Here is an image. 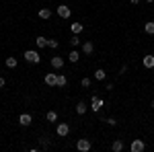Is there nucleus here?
Wrapping results in <instances>:
<instances>
[{
	"label": "nucleus",
	"mask_w": 154,
	"mask_h": 152,
	"mask_svg": "<svg viewBox=\"0 0 154 152\" xmlns=\"http://www.w3.org/2000/svg\"><path fill=\"white\" fill-rule=\"evenodd\" d=\"M17 64H19V62H17V58H14V56H8V58H6V68H17Z\"/></svg>",
	"instance_id": "nucleus-19"
},
{
	"label": "nucleus",
	"mask_w": 154,
	"mask_h": 152,
	"mask_svg": "<svg viewBox=\"0 0 154 152\" xmlns=\"http://www.w3.org/2000/svg\"><path fill=\"white\" fill-rule=\"evenodd\" d=\"M152 107H154V99H152Z\"/></svg>",
	"instance_id": "nucleus-31"
},
{
	"label": "nucleus",
	"mask_w": 154,
	"mask_h": 152,
	"mask_svg": "<svg viewBox=\"0 0 154 152\" xmlns=\"http://www.w3.org/2000/svg\"><path fill=\"white\" fill-rule=\"evenodd\" d=\"M23 58L27 62H31V64H39L41 62V56H39V51H35V49H27L23 54Z\"/></svg>",
	"instance_id": "nucleus-1"
},
{
	"label": "nucleus",
	"mask_w": 154,
	"mask_h": 152,
	"mask_svg": "<svg viewBox=\"0 0 154 152\" xmlns=\"http://www.w3.org/2000/svg\"><path fill=\"white\" fill-rule=\"evenodd\" d=\"M144 31H146L148 35H154V21H148V23L144 25Z\"/></svg>",
	"instance_id": "nucleus-22"
},
{
	"label": "nucleus",
	"mask_w": 154,
	"mask_h": 152,
	"mask_svg": "<svg viewBox=\"0 0 154 152\" xmlns=\"http://www.w3.org/2000/svg\"><path fill=\"white\" fill-rule=\"evenodd\" d=\"M125 72H128V64H123V66H121V70H119V74H125Z\"/></svg>",
	"instance_id": "nucleus-27"
},
{
	"label": "nucleus",
	"mask_w": 154,
	"mask_h": 152,
	"mask_svg": "<svg viewBox=\"0 0 154 152\" xmlns=\"http://www.w3.org/2000/svg\"><path fill=\"white\" fill-rule=\"evenodd\" d=\"M19 123H21L23 128H29V126L33 123V117L29 115V113H21V117H19Z\"/></svg>",
	"instance_id": "nucleus-8"
},
{
	"label": "nucleus",
	"mask_w": 154,
	"mask_h": 152,
	"mask_svg": "<svg viewBox=\"0 0 154 152\" xmlns=\"http://www.w3.org/2000/svg\"><path fill=\"white\" fill-rule=\"evenodd\" d=\"M35 45L39 47V49H41V47H48V39H45V37H41V35H39V37L35 39Z\"/></svg>",
	"instance_id": "nucleus-20"
},
{
	"label": "nucleus",
	"mask_w": 154,
	"mask_h": 152,
	"mask_svg": "<svg viewBox=\"0 0 154 152\" xmlns=\"http://www.w3.org/2000/svg\"><path fill=\"white\" fill-rule=\"evenodd\" d=\"M103 107H107V103L103 101V99H101V97H97V95H93V97H91V109H93V111L97 113V111H101Z\"/></svg>",
	"instance_id": "nucleus-2"
},
{
	"label": "nucleus",
	"mask_w": 154,
	"mask_h": 152,
	"mask_svg": "<svg viewBox=\"0 0 154 152\" xmlns=\"http://www.w3.org/2000/svg\"><path fill=\"white\" fill-rule=\"evenodd\" d=\"M56 12H58L60 19H70V14H72L70 6H66V4H60L58 8H56Z\"/></svg>",
	"instance_id": "nucleus-4"
},
{
	"label": "nucleus",
	"mask_w": 154,
	"mask_h": 152,
	"mask_svg": "<svg viewBox=\"0 0 154 152\" xmlns=\"http://www.w3.org/2000/svg\"><path fill=\"white\" fill-rule=\"evenodd\" d=\"M86 109H88V105H86L84 101L76 103V113H78V115H84V113H86Z\"/></svg>",
	"instance_id": "nucleus-15"
},
{
	"label": "nucleus",
	"mask_w": 154,
	"mask_h": 152,
	"mask_svg": "<svg viewBox=\"0 0 154 152\" xmlns=\"http://www.w3.org/2000/svg\"><path fill=\"white\" fill-rule=\"evenodd\" d=\"M142 64H144V68H148V70H152V68H154V54H148V56H144Z\"/></svg>",
	"instance_id": "nucleus-9"
},
{
	"label": "nucleus",
	"mask_w": 154,
	"mask_h": 152,
	"mask_svg": "<svg viewBox=\"0 0 154 152\" xmlns=\"http://www.w3.org/2000/svg\"><path fill=\"white\" fill-rule=\"evenodd\" d=\"M80 84H82L84 88H91V84H93V80H91V78H82V80H80Z\"/></svg>",
	"instance_id": "nucleus-25"
},
{
	"label": "nucleus",
	"mask_w": 154,
	"mask_h": 152,
	"mask_svg": "<svg viewBox=\"0 0 154 152\" xmlns=\"http://www.w3.org/2000/svg\"><path fill=\"white\" fill-rule=\"evenodd\" d=\"M70 29H72V33H74V35H80V33H82V29H84V25L82 23H72Z\"/></svg>",
	"instance_id": "nucleus-14"
},
{
	"label": "nucleus",
	"mask_w": 154,
	"mask_h": 152,
	"mask_svg": "<svg viewBox=\"0 0 154 152\" xmlns=\"http://www.w3.org/2000/svg\"><path fill=\"white\" fill-rule=\"evenodd\" d=\"M111 150H113V152H121V150H123V140H113Z\"/></svg>",
	"instance_id": "nucleus-17"
},
{
	"label": "nucleus",
	"mask_w": 154,
	"mask_h": 152,
	"mask_svg": "<svg viewBox=\"0 0 154 152\" xmlns=\"http://www.w3.org/2000/svg\"><path fill=\"white\" fill-rule=\"evenodd\" d=\"M45 119L51 121V123H56V121H58V113H56V111H48V113H45Z\"/></svg>",
	"instance_id": "nucleus-21"
},
{
	"label": "nucleus",
	"mask_w": 154,
	"mask_h": 152,
	"mask_svg": "<svg viewBox=\"0 0 154 152\" xmlns=\"http://www.w3.org/2000/svg\"><path fill=\"white\" fill-rule=\"evenodd\" d=\"M49 64H51L54 70H62V68H64V58H62V56H51Z\"/></svg>",
	"instance_id": "nucleus-5"
},
{
	"label": "nucleus",
	"mask_w": 154,
	"mask_h": 152,
	"mask_svg": "<svg viewBox=\"0 0 154 152\" xmlns=\"http://www.w3.org/2000/svg\"><path fill=\"white\" fill-rule=\"evenodd\" d=\"M146 2H154V0H146Z\"/></svg>",
	"instance_id": "nucleus-30"
},
{
	"label": "nucleus",
	"mask_w": 154,
	"mask_h": 152,
	"mask_svg": "<svg viewBox=\"0 0 154 152\" xmlns=\"http://www.w3.org/2000/svg\"><path fill=\"white\" fill-rule=\"evenodd\" d=\"M131 4H140V0H131Z\"/></svg>",
	"instance_id": "nucleus-29"
},
{
	"label": "nucleus",
	"mask_w": 154,
	"mask_h": 152,
	"mask_svg": "<svg viewBox=\"0 0 154 152\" xmlns=\"http://www.w3.org/2000/svg\"><path fill=\"white\" fill-rule=\"evenodd\" d=\"M39 19H43V21H48V19H51V8H48V6L39 8Z\"/></svg>",
	"instance_id": "nucleus-10"
},
{
	"label": "nucleus",
	"mask_w": 154,
	"mask_h": 152,
	"mask_svg": "<svg viewBox=\"0 0 154 152\" xmlns=\"http://www.w3.org/2000/svg\"><path fill=\"white\" fill-rule=\"evenodd\" d=\"M70 45H72V47L80 45V37H78V35H74V33H72V39H70Z\"/></svg>",
	"instance_id": "nucleus-23"
},
{
	"label": "nucleus",
	"mask_w": 154,
	"mask_h": 152,
	"mask_svg": "<svg viewBox=\"0 0 154 152\" xmlns=\"http://www.w3.org/2000/svg\"><path fill=\"white\" fill-rule=\"evenodd\" d=\"M4 84H6V80H4V78H2V76H0V88H2V86H4Z\"/></svg>",
	"instance_id": "nucleus-28"
},
{
	"label": "nucleus",
	"mask_w": 154,
	"mask_h": 152,
	"mask_svg": "<svg viewBox=\"0 0 154 152\" xmlns=\"http://www.w3.org/2000/svg\"><path fill=\"white\" fill-rule=\"evenodd\" d=\"M105 121L109 123V126H117V119H113V117H107Z\"/></svg>",
	"instance_id": "nucleus-26"
},
{
	"label": "nucleus",
	"mask_w": 154,
	"mask_h": 152,
	"mask_svg": "<svg viewBox=\"0 0 154 152\" xmlns=\"http://www.w3.org/2000/svg\"><path fill=\"white\" fill-rule=\"evenodd\" d=\"M56 134H58L60 138H66V136L70 134V126H68L66 121H60L58 126H56Z\"/></svg>",
	"instance_id": "nucleus-3"
},
{
	"label": "nucleus",
	"mask_w": 154,
	"mask_h": 152,
	"mask_svg": "<svg viewBox=\"0 0 154 152\" xmlns=\"http://www.w3.org/2000/svg\"><path fill=\"white\" fill-rule=\"evenodd\" d=\"M93 51H95V45H93V41H84V43H82V54L91 56Z\"/></svg>",
	"instance_id": "nucleus-11"
},
{
	"label": "nucleus",
	"mask_w": 154,
	"mask_h": 152,
	"mask_svg": "<svg viewBox=\"0 0 154 152\" xmlns=\"http://www.w3.org/2000/svg\"><path fill=\"white\" fill-rule=\"evenodd\" d=\"M66 84H68V78H66L64 74H58V76H56V86H60V88H64Z\"/></svg>",
	"instance_id": "nucleus-13"
},
{
	"label": "nucleus",
	"mask_w": 154,
	"mask_h": 152,
	"mask_svg": "<svg viewBox=\"0 0 154 152\" xmlns=\"http://www.w3.org/2000/svg\"><path fill=\"white\" fill-rule=\"evenodd\" d=\"M105 78H107V72L103 70V68H97V70H95V80H101V82H103Z\"/></svg>",
	"instance_id": "nucleus-16"
},
{
	"label": "nucleus",
	"mask_w": 154,
	"mask_h": 152,
	"mask_svg": "<svg viewBox=\"0 0 154 152\" xmlns=\"http://www.w3.org/2000/svg\"><path fill=\"white\" fill-rule=\"evenodd\" d=\"M144 148H146V146H144V142L140 140V138H136V140L131 142V146H130L131 152H144Z\"/></svg>",
	"instance_id": "nucleus-7"
},
{
	"label": "nucleus",
	"mask_w": 154,
	"mask_h": 152,
	"mask_svg": "<svg viewBox=\"0 0 154 152\" xmlns=\"http://www.w3.org/2000/svg\"><path fill=\"white\" fill-rule=\"evenodd\" d=\"M152 70H154V68H152Z\"/></svg>",
	"instance_id": "nucleus-32"
},
{
	"label": "nucleus",
	"mask_w": 154,
	"mask_h": 152,
	"mask_svg": "<svg viewBox=\"0 0 154 152\" xmlns=\"http://www.w3.org/2000/svg\"><path fill=\"white\" fill-rule=\"evenodd\" d=\"M56 76H58V74L49 72V74H45V78H43V82H45L48 86H56Z\"/></svg>",
	"instance_id": "nucleus-12"
},
{
	"label": "nucleus",
	"mask_w": 154,
	"mask_h": 152,
	"mask_svg": "<svg viewBox=\"0 0 154 152\" xmlns=\"http://www.w3.org/2000/svg\"><path fill=\"white\" fill-rule=\"evenodd\" d=\"M48 47H51V49H58V47H60L58 39H48Z\"/></svg>",
	"instance_id": "nucleus-24"
},
{
	"label": "nucleus",
	"mask_w": 154,
	"mask_h": 152,
	"mask_svg": "<svg viewBox=\"0 0 154 152\" xmlns=\"http://www.w3.org/2000/svg\"><path fill=\"white\" fill-rule=\"evenodd\" d=\"M91 146H93V144H91V140H86V138H80V140L76 142V148H78L80 152H88Z\"/></svg>",
	"instance_id": "nucleus-6"
},
{
	"label": "nucleus",
	"mask_w": 154,
	"mask_h": 152,
	"mask_svg": "<svg viewBox=\"0 0 154 152\" xmlns=\"http://www.w3.org/2000/svg\"><path fill=\"white\" fill-rule=\"evenodd\" d=\"M68 60H70L72 64H76V62L80 60V51H76V49H72L70 54H68Z\"/></svg>",
	"instance_id": "nucleus-18"
}]
</instances>
